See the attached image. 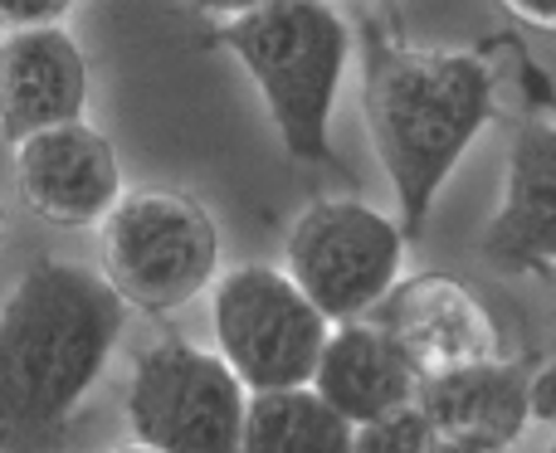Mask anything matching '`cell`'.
Masks as SVG:
<instances>
[{
	"mask_svg": "<svg viewBox=\"0 0 556 453\" xmlns=\"http://www.w3.org/2000/svg\"><path fill=\"white\" fill-rule=\"evenodd\" d=\"M113 453H156V449H147V444H137V449H113Z\"/></svg>",
	"mask_w": 556,
	"mask_h": 453,
	"instance_id": "21",
	"label": "cell"
},
{
	"mask_svg": "<svg viewBox=\"0 0 556 453\" xmlns=\"http://www.w3.org/2000/svg\"><path fill=\"white\" fill-rule=\"evenodd\" d=\"M15 185L39 220L78 230L113 210V200L123 195V171L113 142L78 117L15 142Z\"/></svg>",
	"mask_w": 556,
	"mask_h": 453,
	"instance_id": "8",
	"label": "cell"
},
{
	"mask_svg": "<svg viewBox=\"0 0 556 453\" xmlns=\"http://www.w3.org/2000/svg\"><path fill=\"white\" fill-rule=\"evenodd\" d=\"M195 10H205V15H240V10H250V5H264V0H191Z\"/></svg>",
	"mask_w": 556,
	"mask_h": 453,
	"instance_id": "20",
	"label": "cell"
},
{
	"mask_svg": "<svg viewBox=\"0 0 556 453\" xmlns=\"http://www.w3.org/2000/svg\"><path fill=\"white\" fill-rule=\"evenodd\" d=\"M528 415L538 419H556V366L528 376Z\"/></svg>",
	"mask_w": 556,
	"mask_h": 453,
	"instance_id": "17",
	"label": "cell"
},
{
	"mask_svg": "<svg viewBox=\"0 0 556 453\" xmlns=\"http://www.w3.org/2000/svg\"><path fill=\"white\" fill-rule=\"evenodd\" d=\"M74 0H0V25L20 29V25H54Z\"/></svg>",
	"mask_w": 556,
	"mask_h": 453,
	"instance_id": "16",
	"label": "cell"
},
{
	"mask_svg": "<svg viewBox=\"0 0 556 453\" xmlns=\"http://www.w3.org/2000/svg\"><path fill=\"white\" fill-rule=\"evenodd\" d=\"M425 453H508V449H489V444H469V439H444V435H434Z\"/></svg>",
	"mask_w": 556,
	"mask_h": 453,
	"instance_id": "19",
	"label": "cell"
},
{
	"mask_svg": "<svg viewBox=\"0 0 556 453\" xmlns=\"http://www.w3.org/2000/svg\"><path fill=\"white\" fill-rule=\"evenodd\" d=\"M240 453H352V419H342L313 386L254 390L244 400Z\"/></svg>",
	"mask_w": 556,
	"mask_h": 453,
	"instance_id": "14",
	"label": "cell"
},
{
	"mask_svg": "<svg viewBox=\"0 0 556 453\" xmlns=\"http://www.w3.org/2000/svg\"><path fill=\"white\" fill-rule=\"evenodd\" d=\"M547 453H556V439H552V449H547Z\"/></svg>",
	"mask_w": 556,
	"mask_h": 453,
	"instance_id": "22",
	"label": "cell"
},
{
	"mask_svg": "<svg viewBox=\"0 0 556 453\" xmlns=\"http://www.w3.org/2000/svg\"><path fill=\"white\" fill-rule=\"evenodd\" d=\"M483 254L513 269L556 259V122H528L513 137L508 185L483 230Z\"/></svg>",
	"mask_w": 556,
	"mask_h": 453,
	"instance_id": "13",
	"label": "cell"
},
{
	"mask_svg": "<svg viewBox=\"0 0 556 453\" xmlns=\"http://www.w3.org/2000/svg\"><path fill=\"white\" fill-rule=\"evenodd\" d=\"M513 15H522L528 25H542V29H556V0H503Z\"/></svg>",
	"mask_w": 556,
	"mask_h": 453,
	"instance_id": "18",
	"label": "cell"
},
{
	"mask_svg": "<svg viewBox=\"0 0 556 453\" xmlns=\"http://www.w3.org/2000/svg\"><path fill=\"white\" fill-rule=\"evenodd\" d=\"M244 400L225 357L186 341H156L137 357L127 386V425L156 453H240Z\"/></svg>",
	"mask_w": 556,
	"mask_h": 453,
	"instance_id": "5",
	"label": "cell"
},
{
	"mask_svg": "<svg viewBox=\"0 0 556 453\" xmlns=\"http://www.w3.org/2000/svg\"><path fill=\"white\" fill-rule=\"evenodd\" d=\"M332 322L303 298L288 273L244 263L215 288V337L225 366L250 390L307 386Z\"/></svg>",
	"mask_w": 556,
	"mask_h": 453,
	"instance_id": "7",
	"label": "cell"
},
{
	"mask_svg": "<svg viewBox=\"0 0 556 453\" xmlns=\"http://www.w3.org/2000/svg\"><path fill=\"white\" fill-rule=\"evenodd\" d=\"M376 327L405 351L415 376L430 380L454 366L498 357V337H493L489 312L473 302L469 288H459L444 273H420V279L401 283L376 302Z\"/></svg>",
	"mask_w": 556,
	"mask_h": 453,
	"instance_id": "9",
	"label": "cell"
},
{
	"mask_svg": "<svg viewBox=\"0 0 556 453\" xmlns=\"http://www.w3.org/2000/svg\"><path fill=\"white\" fill-rule=\"evenodd\" d=\"M366 127L401 200V230L420 234L430 205L493 113V74L473 54L366 44Z\"/></svg>",
	"mask_w": 556,
	"mask_h": 453,
	"instance_id": "2",
	"label": "cell"
},
{
	"mask_svg": "<svg viewBox=\"0 0 556 453\" xmlns=\"http://www.w3.org/2000/svg\"><path fill=\"white\" fill-rule=\"evenodd\" d=\"M127 322L103 273L39 259L0 302V439H45L88 396Z\"/></svg>",
	"mask_w": 556,
	"mask_h": 453,
	"instance_id": "1",
	"label": "cell"
},
{
	"mask_svg": "<svg viewBox=\"0 0 556 453\" xmlns=\"http://www.w3.org/2000/svg\"><path fill=\"white\" fill-rule=\"evenodd\" d=\"M430 439L434 425L425 419V410L415 400L366 419V425H352V453H425Z\"/></svg>",
	"mask_w": 556,
	"mask_h": 453,
	"instance_id": "15",
	"label": "cell"
},
{
	"mask_svg": "<svg viewBox=\"0 0 556 453\" xmlns=\"http://www.w3.org/2000/svg\"><path fill=\"white\" fill-rule=\"evenodd\" d=\"M103 279L127 308L172 312L211 288L220 263V230L186 191L117 195L103 215Z\"/></svg>",
	"mask_w": 556,
	"mask_h": 453,
	"instance_id": "4",
	"label": "cell"
},
{
	"mask_svg": "<svg viewBox=\"0 0 556 453\" xmlns=\"http://www.w3.org/2000/svg\"><path fill=\"white\" fill-rule=\"evenodd\" d=\"M215 39L250 68L293 161H332V103L352 35L327 0H264L225 15Z\"/></svg>",
	"mask_w": 556,
	"mask_h": 453,
	"instance_id": "3",
	"label": "cell"
},
{
	"mask_svg": "<svg viewBox=\"0 0 556 453\" xmlns=\"http://www.w3.org/2000/svg\"><path fill=\"white\" fill-rule=\"evenodd\" d=\"M415 405L444 439H469V444L508 449L528 429V366L513 361H469L444 376L420 380Z\"/></svg>",
	"mask_w": 556,
	"mask_h": 453,
	"instance_id": "11",
	"label": "cell"
},
{
	"mask_svg": "<svg viewBox=\"0 0 556 453\" xmlns=\"http://www.w3.org/2000/svg\"><path fill=\"white\" fill-rule=\"evenodd\" d=\"M405 230L362 200H317L288 230V279L327 322H356L395 288Z\"/></svg>",
	"mask_w": 556,
	"mask_h": 453,
	"instance_id": "6",
	"label": "cell"
},
{
	"mask_svg": "<svg viewBox=\"0 0 556 453\" xmlns=\"http://www.w3.org/2000/svg\"><path fill=\"white\" fill-rule=\"evenodd\" d=\"M88 107V64L59 25H20L0 39V137L10 146L29 132L78 122Z\"/></svg>",
	"mask_w": 556,
	"mask_h": 453,
	"instance_id": "10",
	"label": "cell"
},
{
	"mask_svg": "<svg viewBox=\"0 0 556 453\" xmlns=\"http://www.w3.org/2000/svg\"><path fill=\"white\" fill-rule=\"evenodd\" d=\"M307 386L352 425H366V419L386 415L395 405H410L420 396V376L405 361V351L376 322L362 318L327 332L323 357H317Z\"/></svg>",
	"mask_w": 556,
	"mask_h": 453,
	"instance_id": "12",
	"label": "cell"
}]
</instances>
